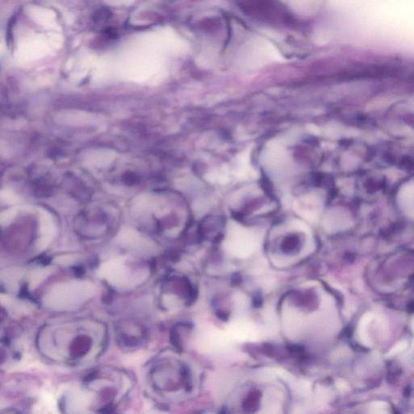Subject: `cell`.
<instances>
[{
    "instance_id": "52a82bcc",
    "label": "cell",
    "mask_w": 414,
    "mask_h": 414,
    "mask_svg": "<svg viewBox=\"0 0 414 414\" xmlns=\"http://www.w3.org/2000/svg\"><path fill=\"white\" fill-rule=\"evenodd\" d=\"M17 207H12V208L8 209V210L2 212V214L0 215V223H1L2 226H7L11 224L12 220L15 219V216L17 214Z\"/></svg>"
},
{
    "instance_id": "8fae6325",
    "label": "cell",
    "mask_w": 414,
    "mask_h": 414,
    "mask_svg": "<svg viewBox=\"0 0 414 414\" xmlns=\"http://www.w3.org/2000/svg\"><path fill=\"white\" fill-rule=\"evenodd\" d=\"M75 257L71 256V255L57 257V258L55 259V262H57V263L63 265H68V264H71L73 262H75Z\"/></svg>"
},
{
    "instance_id": "30bf717a",
    "label": "cell",
    "mask_w": 414,
    "mask_h": 414,
    "mask_svg": "<svg viewBox=\"0 0 414 414\" xmlns=\"http://www.w3.org/2000/svg\"><path fill=\"white\" fill-rule=\"evenodd\" d=\"M2 199L4 200V203H9V204H15V203H19L17 198L15 197V195L12 193H4L3 192Z\"/></svg>"
},
{
    "instance_id": "ba28073f",
    "label": "cell",
    "mask_w": 414,
    "mask_h": 414,
    "mask_svg": "<svg viewBox=\"0 0 414 414\" xmlns=\"http://www.w3.org/2000/svg\"><path fill=\"white\" fill-rule=\"evenodd\" d=\"M388 405L383 401L372 403L369 409V414H388Z\"/></svg>"
},
{
    "instance_id": "5b68a950",
    "label": "cell",
    "mask_w": 414,
    "mask_h": 414,
    "mask_svg": "<svg viewBox=\"0 0 414 414\" xmlns=\"http://www.w3.org/2000/svg\"><path fill=\"white\" fill-rule=\"evenodd\" d=\"M50 272H51V269L49 268L35 270L31 276L30 285H29L30 289H34L37 285L40 284L42 281L50 274Z\"/></svg>"
},
{
    "instance_id": "7a4b0ae2",
    "label": "cell",
    "mask_w": 414,
    "mask_h": 414,
    "mask_svg": "<svg viewBox=\"0 0 414 414\" xmlns=\"http://www.w3.org/2000/svg\"><path fill=\"white\" fill-rule=\"evenodd\" d=\"M124 262V258H119L105 262L98 269V276L117 287L130 286V284H136L137 282L142 283L144 279L143 276L136 277V273L133 274L125 265Z\"/></svg>"
},
{
    "instance_id": "7c38bea8",
    "label": "cell",
    "mask_w": 414,
    "mask_h": 414,
    "mask_svg": "<svg viewBox=\"0 0 414 414\" xmlns=\"http://www.w3.org/2000/svg\"><path fill=\"white\" fill-rule=\"evenodd\" d=\"M338 386L340 389L344 390L347 388V384H346V383H345L344 381L338 382Z\"/></svg>"
},
{
    "instance_id": "9c48e42d",
    "label": "cell",
    "mask_w": 414,
    "mask_h": 414,
    "mask_svg": "<svg viewBox=\"0 0 414 414\" xmlns=\"http://www.w3.org/2000/svg\"><path fill=\"white\" fill-rule=\"evenodd\" d=\"M407 346H408V342H407L406 341H402V342L397 343V345L390 350L389 353H387V355H388L389 357H391V356L399 354L400 353L404 351V350L406 349Z\"/></svg>"
},
{
    "instance_id": "8992f818",
    "label": "cell",
    "mask_w": 414,
    "mask_h": 414,
    "mask_svg": "<svg viewBox=\"0 0 414 414\" xmlns=\"http://www.w3.org/2000/svg\"><path fill=\"white\" fill-rule=\"evenodd\" d=\"M23 274V270L21 269H8L2 273V279L8 283H16Z\"/></svg>"
},
{
    "instance_id": "3957f363",
    "label": "cell",
    "mask_w": 414,
    "mask_h": 414,
    "mask_svg": "<svg viewBox=\"0 0 414 414\" xmlns=\"http://www.w3.org/2000/svg\"><path fill=\"white\" fill-rule=\"evenodd\" d=\"M40 222V238L37 241V248L43 250L50 245L56 235V226L54 220L48 212H42Z\"/></svg>"
},
{
    "instance_id": "277c9868",
    "label": "cell",
    "mask_w": 414,
    "mask_h": 414,
    "mask_svg": "<svg viewBox=\"0 0 414 414\" xmlns=\"http://www.w3.org/2000/svg\"><path fill=\"white\" fill-rule=\"evenodd\" d=\"M116 242L126 248H139L150 246L148 241L140 235L136 230L130 227H124L116 236Z\"/></svg>"
},
{
    "instance_id": "6da1fadb",
    "label": "cell",
    "mask_w": 414,
    "mask_h": 414,
    "mask_svg": "<svg viewBox=\"0 0 414 414\" xmlns=\"http://www.w3.org/2000/svg\"><path fill=\"white\" fill-rule=\"evenodd\" d=\"M95 287L88 281H71L54 286L44 297V305L55 311L75 309L95 294Z\"/></svg>"
}]
</instances>
